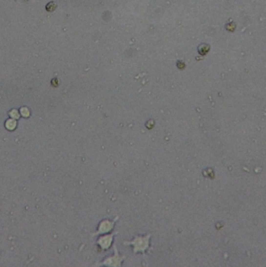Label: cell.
Masks as SVG:
<instances>
[{"mask_svg": "<svg viewBox=\"0 0 266 267\" xmlns=\"http://www.w3.org/2000/svg\"><path fill=\"white\" fill-rule=\"evenodd\" d=\"M149 235L145 238H137L136 241L134 242H131V244H134L135 245V252L136 251H144L147 247H148V240H149Z\"/></svg>", "mask_w": 266, "mask_h": 267, "instance_id": "1", "label": "cell"}, {"mask_svg": "<svg viewBox=\"0 0 266 267\" xmlns=\"http://www.w3.org/2000/svg\"><path fill=\"white\" fill-rule=\"evenodd\" d=\"M55 8H56V4L54 2H50L46 5V9L48 10V11H53Z\"/></svg>", "mask_w": 266, "mask_h": 267, "instance_id": "2", "label": "cell"}, {"mask_svg": "<svg viewBox=\"0 0 266 267\" xmlns=\"http://www.w3.org/2000/svg\"><path fill=\"white\" fill-rule=\"evenodd\" d=\"M15 125H16V123H15V121H13V120H9V121L6 123V126L9 128V129H12V128H14Z\"/></svg>", "mask_w": 266, "mask_h": 267, "instance_id": "3", "label": "cell"}, {"mask_svg": "<svg viewBox=\"0 0 266 267\" xmlns=\"http://www.w3.org/2000/svg\"><path fill=\"white\" fill-rule=\"evenodd\" d=\"M21 112H22V114H24L25 116H28V110L26 108H22L21 109Z\"/></svg>", "mask_w": 266, "mask_h": 267, "instance_id": "4", "label": "cell"}]
</instances>
